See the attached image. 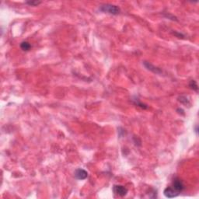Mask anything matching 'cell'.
<instances>
[{"mask_svg":"<svg viewBox=\"0 0 199 199\" xmlns=\"http://www.w3.org/2000/svg\"><path fill=\"white\" fill-rule=\"evenodd\" d=\"M100 10L112 15H118L121 13V9L118 6L111 5V4H104V5L100 6Z\"/></svg>","mask_w":199,"mask_h":199,"instance_id":"6da1fadb","label":"cell"},{"mask_svg":"<svg viewBox=\"0 0 199 199\" xmlns=\"http://www.w3.org/2000/svg\"><path fill=\"white\" fill-rule=\"evenodd\" d=\"M113 191L115 194L121 197H124L128 193V189L122 185H114L113 187Z\"/></svg>","mask_w":199,"mask_h":199,"instance_id":"7a4b0ae2","label":"cell"},{"mask_svg":"<svg viewBox=\"0 0 199 199\" xmlns=\"http://www.w3.org/2000/svg\"><path fill=\"white\" fill-rule=\"evenodd\" d=\"M171 187H173V189H175L177 192L181 193L182 192L184 189H185V185L183 184V182L181 179L176 177L174 180H173V184H172V186Z\"/></svg>","mask_w":199,"mask_h":199,"instance_id":"3957f363","label":"cell"},{"mask_svg":"<svg viewBox=\"0 0 199 199\" xmlns=\"http://www.w3.org/2000/svg\"><path fill=\"white\" fill-rule=\"evenodd\" d=\"M163 194L167 198H175V197L178 196L180 193L177 192L175 189H173L172 187H167L163 191Z\"/></svg>","mask_w":199,"mask_h":199,"instance_id":"277c9868","label":"cell"},{"mask_svg":"<svg viewBox=\"0 0 199 199\" xmlns=\"http://www.w3.org/2000/svg\"><path fill=\"white\" fill-rule=\"evenodd\" d=\"M88 177V173L83 169H77L75 171V177L78 180H84Z\"/></svg>","mask_w":199,"mask_h":199,"instance_id":"5b68a950","label":"cell"},{"mask_svg":"<svg viewBox=\"0 0 199 199\" xmlns=\"http://www.w3.org/2000/svg\"><path fill=\"white\" fill-rule=\"evenodd\" d=\"M144 65L146 66V67L147 68V69H149V70L152 71V72H155V73H157V74H159L161 73L162 71L159 69V68H156L155 67V66H153L152 65H151L150 63H149V62H144Z\"/></svg>","mask_w":199,"mask_h":199,"instance_id":"8992f818","label":"cell"},{"mask_svg":"<svg viewBox=\"0 0 199 199\" xmlns=\"http://www.w3.org/2000/svg\"><path fill=\"white\" fill-rule=\"evenodd\" d=\"M178 100L185 106H188V107H190V104H191L190 102V100H188V98H187V97H185V96H181V97H180L178 98Z\"/></svg>","mask_w":199,"mask_h":199,"instance_id":"52a82bcc","label":"cell"},{"mask_svg":"<svg viewBox=\"0 0 199 199\" xmlns=\"http://www.w3.org/2000/svg\"><path fill=\"white\" fill-rule=\"evenodd\" d=\"M20 47H21V49L23 50V51H29V50L30 49L31 45H30V44L29 42H27V41H24V42H22V43L20 44Z\"/></svg>","mask_w":199,"mask_h":199,"instance_id":"ba28073f","label":"cell"},{"mask_svg":"<svg viewBox=\"0 0 199 199\" xmlns=\"http://www.w3.org/2000/svg\"><path fill=\"white\" fill-rule=\"evenodd\" d=\"M189 86H190L191 90H194L195 92H198V84H197L195 80H193V79L190 80V82H189Z\"/></svg>","mask_w":199,"mask_h":199,"instance_id":"9c48e42d","label":"cell"},{"mask_svg":"<svg viewBox=\"0 0 199 199\" xmlns=\"http://www.w3.org/2000/svg\"><path fill=\"white\" fill-rule=\"evenodd\" d=\"M133 101H134V103H135V105H137V106H138V107H142V108H143V109H146L148 107H147L146 104H144L143 103H141L140 101H139V100L138 99H135V100H133Z\"/></svg>","mask_w":199,"mask_h":199,"instance_id":"30bf717a","label":"cell"},{"mask_svg":"<svg viewBox=\"0 0 199 199\" xmlns=\"http://www.w3.org/2000/svg\"><path fill=\"white\" fill-rule=\"evenodd\" d=\"M26 4H28V5H30V6H35L39 5V4H41V1H28V2H26Z\"/></svg>","mask_w":199,"mask_h":199,"instance_id":"8fae6325","label":"cell"}]
</instances>
